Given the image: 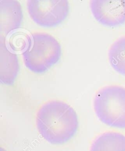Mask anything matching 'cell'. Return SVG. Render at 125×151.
I'll use <instances>...</instances> for the list:
<instances>
[{
  "label": "cell",
  "instance_id": "cell-1",
  "mask_svg": "<svg viewBox=\"0 0 125 151\" xmlns=\"http://www.w3.org/2000/svg\"><path fill=\"white\" fill-rule=\"evenodd\" d=\"M74 110L63 101L53 100L45 102L36 115V126L40 135L53 145L69 141L78 127Z\"/></svg>",
  "mask_w": 125,
  "mask_h": 151
},
{
  "label": "cell",
  "instance_id": "cell-2",
  "mask_svg": "<svg viewBox=\"0 0 125 151\" xmlns=\"http://www.w3.org/2000/svg\"><path fill=\"white\" fill-rule=\"evenodd\" d=\"M26 67L32 72L42 73L58 62L61 47L55 38L45 32H35L27 37L22 52Z\"/></svg>",
  "mask_w": 125,
  "mask_h": 151
},
{
  "label": "cell",
  "instance_id": "cell-3",
  "mask_svg": "<svg viewBox=\"0 0 125 151\" xmlns=\"http://www.w3.org/2000/svg\"><path fill=\"white\" fill-rule=\"evenodd\" d=\"M98 119L111 127L125 129V88L108 86L101 88L93 100Z\"/></svg>",
  "mask_w": 125,
  "mask_h": 151
},
{
  "label": "cell",
  "instance_id": "cell-4",
  "mask_svg": "<svg viewBox=\"0 0 125 151\" xmlns=\"http://www.w3.org/2000/svg\"><path fill=\"white\" fill-rule=\"evenodd\" d=\"M27 9L32 20L45 27L61 23L68 15L69 2L66 0H30Z\"/></svg>",
  "mask_w": 125,
  "mask_h": 151
},
{
  "label": "cell",
  "instance_id": "cell-5",
  "mask_svg": "<svg viewBox=\"0 0 125 151\" xmlns=\"http://www.w3.org/2000/svg\"><path fill=\"white\" fill-rule=\"evenodd\" d=\"M92 13L99 23L115 27L125 22V0H92Z\"/></svg>",
  "mask_w": 125,
  "mask_h": 151
},
{
  "label": "cell",
  "instance_id": "cell-6",
  "mask_svg": "<svg viewBox=\"0 0 125 151\" xmlns=\"http://www.w3.org/2000/svg\"><path fill=\"white\" fill-rule=\"evenodd\" d=\"M23 20L22 6L15 0L0 1V31L9 34L18 29Z\"/></svg>",
  "mask_w": 125,
  "mask_h": 151
},
{
  "label": "cell",
  "instance_id": "cell-7",
  "mask_svg": "<svg viewBox=\"0 0 125 151\" xmlns=\"http://www.w3.org/2000/svg\"><path fill=\"white\" fill-rule=\"evenodd\" d=\"M17 55L9 50L5 38L0 36V81L6 85H12L18 73Z\"/></svg>",
  "mask_w": 125,
  "mask_h": 151
},
{
  "label": "cell",
  "instance_id": "cell-8",
  "mask_svg": "<svg viewBox=\"0 0 125 151\" xmlns=\"http://www.w3.org/2000/svg\"><path fill=\"white\" fill-rule=\"evenodd\" d=\"M90 151H125V136L116 132H105L93 141Z\"/></svg>",
  "mask_w": 125,
  "mask_h": 151
},
{
  "label": "cell",
  "instance_id": "cell-9",
  "mask_svg": "<svg viewBox=\"0 0 125 151\" xmlns=\"http://www.w3.org/2000/svg\"><path fill=\"white\" fill-rule=\"evenodd\" d=\"M108 56L114 70L125 76V36L113 42L109 50Z\"/></svg>",
  "mask_w": 125,
  "mask_h": 151
}]
</instances>
